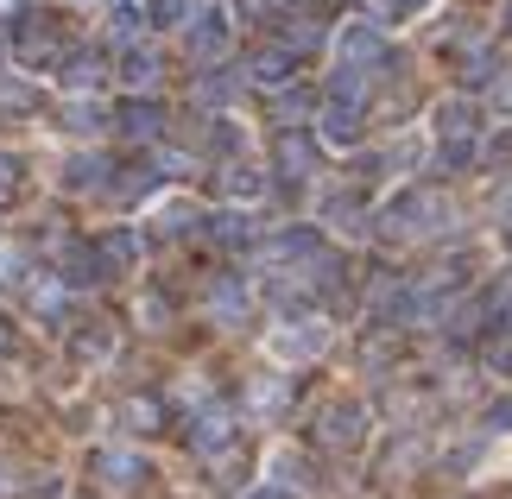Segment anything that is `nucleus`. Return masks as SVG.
Segmentation results:
<instances>
[{
	"label": "nucleus",
	"mask_w": 512,
	"mask_h": 499,
	"mask_svg": "<svg viewBox=\"0 0 512 499\" xmlns=\"http://www.w3.org/2000/svg\"><path fill=\"white\" fill-rule=\"evenodd\" d=\"M424 7V0H380V13H392V19H399V13H418Z\"/></svg>",
	"instance_id": "obj_37"
},
{
	"label": "nucleus",
	"mask_w": 512,
	"mask_h": 499,
	"mask_svg": "<svg viewBox=\"0 0 512 499\" xmlns=\"http://www.w3.org/2000/svg\"><path fill=\"white\" fill-rule=\"evenodd\" d=\"M279 45H285L291 57H298V51H317V45H323V26H317V19H298V26L279 32Z\"/></svg>",
	"instance_id": "obj_19"
},
{
	"label": "nucleus",
	"mask_w": 512,
	"mask_h": 499,
	"mask_svg": "<svg viewBox=\"0 0 512 499\" xmlns=\"http://www.w3.org/2000/svg\"><path fill=\"white\" fill-rule=\"evenodd\" d=\"M0 102H7V108H32V89H19V83H0Z\"/></svg>",
	"instance_id": "obj_33"
},
{
	"label": "nucleus",
	"mask_w": 512,
	"mask_h": 499,
	"mask_svg": "<svg viewBox=\"0 0 512 499\" xmlns=\"http://www.w3.org/2000/svg\"><path fill=\"white\" fill-rule=\"evenodd\" d=\"M228 443H234V417H228L222 405L196 417V430H190V449H196V455H215V449H228Z\"/></svg>",
	"instance_id": "obj_9"
},
{
	"label": "nucleus",
	"mask_w": 512,
	"mask_h": 499,
	"mask_svg": "<svg viewBox=\"0 0 512 499\" xmlns=\"http://www.w3.org/2000/svg\"><path fill=\"white\" fill-rule=\"evenodd\" d=\"M323 342H329V329L304 323V329H279V335H272V354H279V361H310V354H323Z\"/></svg>",
	"instance_id": "obj_6"
},
{
	"label": "nucleus",
	"mask_w": 512,
	"mask_h": 499,
	"mask_svg": "<svg viewBox=\"0 0 512 499\" xmlns=\"http://www.w3.org/2000/svg\"><path fill=\"white\" fill-rule=\"evenodd\" d=\"M57 76H64V89H95L102 83V57L95 51H57Z\"/></svg>",
	"instance_id": "obj_11"
},
{
	"label": "nucleus",
	"mask_w": 512,
	"mask_h": 499,
	"mask_svg": "<svg viewBox=\"0 0 512 499\" xmlns=\"http://www.w3.org/2000/svg\"><path fill=\"white\" fill-rule=\"evenodd\" d=\"M102 171H108L102 158H76V165L64 171V184H70V190H95V184H102Z\"/></svg>",
	"instance_id": "obj_24"
},
{
	"label": "nucleus",
	"mask_w": 512,
	"mask_h": 499,
	"mask_svg": "<svg viewBox=\"0 0 512 499\" xmlns=\"http://www.w3.org/2000/svg\"><path fill=\"white\" fill-rule=\"evenodd\" d=\"M443 196H430V190H411V196H399V203L386 209V234H430L443 222Z\"/></svg>",
	"instance_id": "obj_1"
},
{
	"label": "nucleus",
	"mask_w": 512,
	"mask_h": 499,
	"mask_svg": "<svg viewBox=\"0 0 512 499\" xmlns=\"http://www.w3.org/2000/svg\"><path fill=\"white\" fill-rule=\"evenodd\" d=\"M437 133L443 139H475V108H468V102H443L437 108Z\"/></svg>",
	"instance_id": "obj_16"
},
{
	"label": "nucleus",
	"mask_w": 512,
	"mask_h": 499,
	"mask_svg": "<svg viewBox=\"0 0 512 499\" xmlns=\"http://www.w3.org/2000/svg\"><path fill=\"white\" fill-rule=\"evenodd\" d=\"M506 26H512V7H506Z\"/></svg>",
	"instance_id": "obj_43"
},
{
	"label": "nucleus",
	"mask_w": 512,
	"mask_h": 499,
	"mask_svg": "<svg viewBox=\"0 0 512 499\" xmlns=\"http://www.w3.org/2000/svg\"><path fill=\"white\" fill-rule=\"evenodd\" d=\"M133 253H140V241H133L127 228H121V234H108V241H102V259H108V266H133Z\"/></svg>",
	"instance_id": "obj_26"
},
{
	"label": "nucleus",
	"mask_w": 512,
	"mask_h": 499,
	"mask_svg": "<svg viewBox=\"0 0 512 499\" xmlns=\"http://www.w3.org/2000/svg\"><path fill=\"white\" fill-rule=\"evenodd\" d=\"M196 102H203V108L234 102V76H203V83H196Z\"/></svg>",
	"instance_id": "obj_25"
},
{
	"label": "nucleus",
	"mask_w": 512,
	"mask_h": 499,
	"mask_svg": "<svg viewBox=\"0 0 512 499\" xmlns=\"http://www.w3.org/2000/svg\"><path fill=\"white\" fill-rule=\"evenodd\" d=\"M222 184H228V196H241V203H253V196L266 190V184H260V177H253L247 165H228V171H222Z\"/></svg>",
	"instance_id": "obj_21"
},
{
	"label": "nucleus",
	"mask_w": 512,
	"mask_h": 499,
	"mask_svg": "<svg viewBox=\"0 0 512 499\" xmlns=\"http://www.w3.org/2000/svg\"><path fill=\"white\" fill-rule=\"evenodd\" d=\"M500 102H506V108H512V83H500Z\"/></svg>",
	"instance_id": "obj_39"
},
{
	"label": "nucleus",
	"mask_w": 512,
	"mask_h": 499,
	"mask_svg": "<svg viewBox=\"0 0 512 499\" xmlns=\"http://www.w3.org/2000/svg\"><path fill=\"white\" fill-rule=\"evenodd\" d=\"M487 316H494V323H500V316H512V278H500V285L487 291Z\"/></svg>",
	"instance_id": "obj_29"
},
{
	"label": "nucleus",
	"mask_w": 512,
	"mask_h": 499,
	"mask_svg": "<svg viewBox=\"0 0 512 499\" xmlns=\"http://www.w3.org/2000/svg\"><path fill=\"white\" fill-rule=\"evenodd\" d=\"M215 234H222V241H247L253 222H247V215H215Z\"/></svg>",
	"instance_id": "obj_30"
},
{
	"label": "nucleus",
	"mask_w": 512,
	"mask_h": 499,
	"mask_svg": "<svg viewBox=\"0 0 512 499\" xmlns=\"http://www.w3.org/2000/svg\"><path fill=\"white\" fill-rule=\"evenodd\" d=\"M487 424H494V430H512V398H494V405H487Z\"/></svg>",
	"instance_id": "obj_32"
},
{
	"label": "nucleus",
	"mask_w": 512,
	"mask_h": 499,
	"mask_svg": "<svg viewBox=\"0 0 512 499\" xmlns=\"http://www.w3.org/2000/svg\"><path fill=\"white\" fill-rule=\"evenodd\" d=\"M0 57H7V26H0Z\"/></svg>",
	"instance_id": "obj_40"
},
{
	"label": "nucleus",
	"mask_w": 512,
	"mask_h": 499,
	"mask_svg": "<svg viewBox=\"0 0 512 499\" xmlns=\"http://www.w3.org/2000/svg\"><path fill=\"white\" fill-rule=\"evenodd\" d=\"M64 127H70V133H95V127H102V108H89V102H76V108L64 114Z\"/></svg>",
	"instance_id": "obj_28"
},
{
	"label": "nucleus",
	"mask_w": 512,
	"mask_h": 499,
	"mask_svg": "<svg viewBox=\"0 0 512 499\" xmlns=\"http://www.w3.org/2000/svg\"><path fill=\"white\" fill-rule=\"evenodd\" d=\"M323 139H329V146H354V139H361V108H354V102H329L323 108Z\"/></svg>",
	"instance_id": "obj_10"
},
{
	"label": "nucleus",
	"mask_w": 512,
	"mask_h": 499,
	"mask_svg": "<svg viewBox=\"0 0 512 499\" xmlns=\"http://www.w3.org/2000/svg\"><path fill=\"white\" fill-rule=\"evenodd\" d=\"M95 474H102L108 487H140L152 468H146V462H140L133 449H102V455H95Z\"/></svg>",
	"instance_id": "obj_5"
},
{
	"label": "nucleus",
	"mask_w": 512,
	"mask_h": 499,
	"mask_svg": "<svg viewBox=\"0 0 512 499\" xmlns=\"http://www.w3.org/2000/svg\"><path fill=\"white\" fill-rule=\"evenodd\" d=\"M342 64H354V70L386 64V38L373 32V26H348V32H342Z\"/></svg>",
	"instance_id": "obj_8"
},
{
	"label": "nucleus",
	"mask_w": 512,
	"mask_h": 499,
	"mask_svg": "<svg viewBox=\"0 0 512 499\" xmlns=\"http://www.w3.org/2000/svg\"><path fill=\"white\" fill-rule=\"evenodd\" d=\"M7 493H13V487H7V481H0V499H7Z\"/></svg>",
	"instance_id": "obj_41"
},
{
	"label": "nucleus",
	"mask_w": 512,
	"mask_h": 499,
	"mask_svg": "<svg viewBox=\"0 0 512 499\" xmlns=\"http://www.w3.org/2000/svg\"><path fill=\"white\" fill-rule=\"evenodd\" d=\"M0 342H7V323H0Z\"/></svg>",
	"instance_id": "obj_42"
},
{
	"label": "nucleus",
	"mask_w": 512,
	"mask_h": 499,
	"mask_svg": "<svg viewBox=\"0 0 512 499\" xmlns=\"http://www.w3.org/2000/svg\"><path fill=\"white\" fill-rule=\"evenodd\" d=\"M13 184H19V158L0 152V190H13Z\"/></svg>",
	"instance_id": "obj_35"
},
{
	"label": "nucleus",
	"mask_w": 512,
	"mask_h": 499,
	"mask_svg": "<svg viewBox=\"0 0 512 499\" xmlns=\"http://www.w3.org/2000/svg\"><path fill=\"white\" fill-rule=\"evenodd\" d=\"M310 253H323V241L310 228H291L279 241H266V259H310Z\"/></svg>",
	"instance_id": "obj_15"
},
{
	"label": "nucleus",
	"mask_w": 512,
	"mask_h": 499,
	"mask_svg": "<svg viewBox=\"0 0 512 499\" xmlns=\"http://www.w3.org/2000/svg\"><path fill=\"white\" fill-rule=\"evenodd\" d=\"M70 348H76V361H108V354H114V335L108 329H83Z\"/></svg>",
	"instance_id": "obj_20"
},
{
	"label": "nucleus",
	"mask_w": 512,
	"mask_h": 499,
	"mask_svg": "<svg viewBox=\"0 0 512 499\" xmlns=\"http://www.w3.org/2000/svg\"><path fill=\"white\" fill-rule=\"evenodd\" d=\"M291 64H298V57H291L285 45H272V51H260V57H253V83H266V89H279L285 83V76H291Z\"/></svg>",
	"instance_id": "obj_13"
},
{
	"label": "nucleus",
	"mask_w": 512,
	"mask_h": 499,
	"mask_svg": "<svg viewBox=\"0 0 512 499\" xmlns=\"http://www.w3.org/2000/svg\"><path fill=\"white\" fill-rule=\"evenodd\" d=\"M285 398H291L285 379H253V411H279Z\"/></svg>",
	"instance_id": "obj_22"
},
{
	"label": "nucleus",
	"mask_w": 512,
	"mask_h": 499,
	"mask_svg": "<svg viewBox=\"0 0 512 499\" xmlns=\"http://www.w3.org/2000/svg\"><path fill=\"white\" fill-rule=\"evenodd\" d=\"M228 45V19L222 13H196V26H190V57H222Z\"/></svg>",
	"instance_id": "obj_12"
},
{
	"label": "nucleus",
	"mask_w": 512,
	"mask_h": 499,
	"mask_svg": "<svg viewBox=\"0 0 512 499\" xmlns=\"http://www.w3.org/2000/svg\"><path fill=\"white\" fill-rule=\"evenodd\" d=\"M121 76H127L133 89H152V83H159V57H152V51H127V64H121Z\"/></svg>",
	"instance_id": "obj_18"
},
{
	"label": "nucleus",
	"mask_w": 512,
	"mask_h": 499,
	"mask_svg": "<svg viewBox=\"0 0 512 499\" xmlns=\"http://www.w3.org/2000/svg\"><path fill=\"white\" fill-rule=\"evenodd\" d=\"M317 436H323L329 449H354V443L367 436V411H361V405H336V411L323 417V430H317Z\"/></svg>",
	"instance_id": "obj_4"
},
{
	"label": "nucleus",
	"mask_w": 512,
	"mask_h": 499,
	"mask_svg": "<svg viewBox=\"0 0 512 499\" xmlns=\"http://www.w3.org/2000/svg\"><path fill=\"white\" fill-rule=\"evenodd\" d=\"M494 76H500V57H487V51H468V64H462V83H494Z\"/></svg>",
	"instance_id": "obj_23"
},
{
	"label": "nucleus",
	"mask_w": 512,
	"mask_h": 499,
	"mask_svg": "<svg viewBox=\"0 0 512 499\" xmlns=\"http://www.w3.org/2000/svg\"><path fill=\"white\" fill-rule=\"evenodd\" d=\"M121 417H127V430H159L165 424V405H159V398H127V405H121Z\"/></svg>",
	"instance_id": "obj_17"
},
{
	"label": "nucleus",
	"mask_w": 512,
	"mask_h": 499,
	"mask_svg": "<svg viewBox=\"0 0 512 499\" xmlns=\"http://www.w3.org/2000/svg\"><path fill=\"white\" fill-rule=\"evenodd\" d=\"M279 171L285 177H310V171H317V139L298 133V127H285L279 133Z\"/></svg>",
	"instance_id": "obj_7"
},
{
	"label": "nucleus",
	"mask_w": 512,
	"mask_h": 499,
	"mask_svg": "<svg viewBox=\"0 0 512 499\" xmlns=\"http://www.w3.org/2000/svg\"><path fill=\"white\" fill-rule=\"evenodd\" d=\"M190 222H196V209H184V203H177V209H165V228H171V234H184Z\"/></svg>",
	"instance_id": "obj_34"
},
{
	"label": "nucleus",
	"mask_w": 512,
	"mask_h": 499,
	"mask_svg": "<svg viewBox=\"0 0 512 499\" xmlns=\"http://www.w3.org/2000/svg\"><path fill=\"white\" fill-rule=\"evenodd\" d=\"M114 127H121L127 139H159V133H165V108H159V102H140V95H133V102L114 108Z\"/></svg>",
	"instance_id": "obj_3"
},
{
	"label": "nucleus",
	"mask_w": 512,
	"mask_h": 499,
	"mask_svg": "<svg viewBox=\"0 0 512 499\" xmlns=\"http://www.w3.org/2000/svg\"><path fill=\"white\" fill-rule=\"evenodd\" d=\"M209 310L222 316V323H241V316H247V285H241V278H222V285L209 291Z\"/></svg>",
	"instance_id": "obj_14"
},
{
	"label": "nucleus",
	"mask_w": 512,
	"mask_h": 499,
	"mask_svg": "<svg viewBox=\"0 0 512 499\" xmlns=\"http://www.w3.org/2000/svg\"><path fill=\"white\" fill-rule=\"evenodd\" d=\"M253 499H291V493L285 487H266V493H253Z\"/></svg>",
	"instance_id": "obj_38"
},
{
	"label": "nucleus",
	"mask_w": 512,
	"mask_h": 499,
	"mask_svg": "<svg viewBox=\"0 0 512 499\" xmlns=\"http://www.w3.org/2000/svg\"><path fill=\"white\" fill-rule=\"evenodd\" d=\"M114 38H140V7H133V0H121V7H114Z\"/></svg>",
	"instance_id": "obj_27"
},
{
	"label": "nucleus",
	"mask_w": 512,
	"mask_h": 499,
	"mask_svg": "<svg viewBox=\"0 0 512 499\" xmlns=\"http://www.w3.org/2000/svg\"><path fill=\"white\" fill-rule=\"evenodd\" d=\"M184 7H190V0H152V19H159V26H177Z\"/></svg>",
	"instance_id": "obj_31"
},
{
	"label": "nucleus",
	"mask_w": 512,
	"mask_h": 499,
	"mask_svg": "<svg viewBox=\"0 0 512 499\" xmlns=\"http://www.w3.org/2000/svg\"><path fill=\"white\" fill-rule=\"evenodd\" d=\"M304 108H310V95H298V89H291L285 102H279V114H285V121H291V114H304Z\"/></svg>",
	"instance_id": "obj_36"
},
{
	"label": "nucleus",
	"mask_w": 512,
	"mask_h": 499,
	"mask_svg": "<svg viewBox=\"0 0 512 499\" xmlns=\"http://www.w3.org/2000/svg\"><path fill=\"white\" fill-rule=\"evenodd\" d=\"M102 272H108L102 247H89V241H64V247H57V278H64V285H102Z\"/></svg>",
	"instance_id": "obj_2"
}]
</instances>
